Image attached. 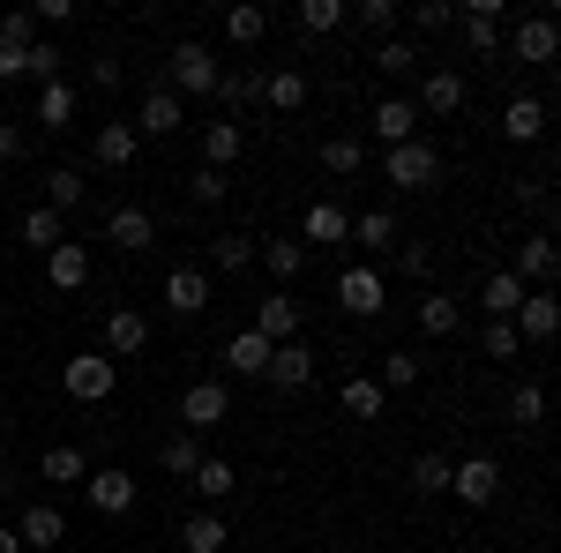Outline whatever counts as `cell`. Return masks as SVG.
<instances>
[{
	"label": "cell",
	"mask_w": 561,
	"mask_h": 553,
	"mask_svg": "<svg viewBox=\"0 0 561 553\" xmlns=\"http://www.w3.org/2000/svg\"><path fill=\"white\" fill-rule=\"evenodd\" d=\"M352 240V217L337 210V203H307V217H300V247L314 255V247H345Z\"/></svg>",
	"instance_id": "obj_15"
},
{
	"label": "cell",
	"mask_w": 561,
	"mask_h": 553,
	"mask_svg": "<svg viewBox=\"0 0 561 553\" xmlns=\"http://www.w3.org/2000/svg\"><path fill=\"white\" fill-rule=\"evenodd\" d=\"M420 375H427L420 352H382V367H375V382H382V389H412Z\"/></svg>",
	"instance_id": "obj_42"
},
{
	"label": "cell",
	"mask_w": 561,
	"mask_h": 553,
	"mask_svg": "<svg viewBox=\"0 0 561 553\" xmlns=\"http://www.w3.org/2000/svg\"><path fill=\"white\" fill-rule=\"evenodd\" d=\"M225 539H232L225 509H195L187 523H180V546H187V553H225Z\"/></svg>",
	"instance_id": "obj_28"
},
{
	"label": "cell",
	"mask_w": 561,
	"mask_h": 553,
	"mask_svg": "<svg viewBox=\"0 0 561 553\" xmlns=\"http://www.w3.org/2000/svg\"><path fill=\"white\" fill-rule=\"evenodd\" d=\"M217 97H225V105L240 113V105H255V97H262V76H255V68H225V83H217Z\"/></svg>",
	"instance_id": "obj_46"
},
{
	"label": "cell",
	"mask_w": 561,
	"mask_h": 553,
	"mask_svg": "<svg viewBox=\"0 0 561 553\" xmlns=\"http://www.w3.org/2000/svg\"><path fill=\"white\" fill-rule=\"evenodd\" d=\"M31 23H76V0H38V15Z\"/></svg>",
	"instance_id": "obj_55"
},
{
	"label": "cell",
	"mask_w": 561,
	"mask_h": 553,
	"mask_svg": "<svg viewBox=\"0 0 561 553\" xmlns=\"http://www.w3.org/2000/svg\"><path fill=\"white\" fill-rule=\"evenodd\" d=\"M38 479H45V486H83L90 457L76 449V441H60V449H45V457H38Z\"/></svg>",
	"instance_id": "obj_31"
},
{
	"label": "cell",
	"mask_w": 561,
	"mask_h": 553,
	"mask_svg": "<svg viewBox=\"0 0 561 553\" xmlns=\"http://www.w3.org/2000/svg\"><path fill=\"white\" fill-rule=\"evenodd\" d=\"M382 180L404 187V195H420V187L442 180V150L434 142H397V150H382Z\"/></svg>",
	"instance_id": "obj_3"
},
{
	"label": "cell",
	"mask_w": 561,
	"mask_h": 553,
	"mask_svg": "<svg viewBox=\"0 0 561 553\" xmlns=\"http://www.w3.org/2000/svg\"><path fill=\"white\" fill-rule=\"evenodd\" d=\"M270 352L277 344L255 337V330H240V337H225V375H240V382H262V367H270Z\"/></svg>",
	"instance_id": "obj_23"
},
{
	"label": "cell",
	"mask_w": 561,
	"mask_h": 553,
	"mask_svg": "<svg viewBox=\"0 0 561 553\" xmlns=\"http://www.w3.org/2000/svg\"><path fill=\"white\" fill-rule=\"evenodd\" d=\"M412 105H420V120H457V113L472 105V83H465L457 68H427V76H420V97H412Z\"/></svg>",
	"instance_id": "obj_6"
},
{
	"label": "cell",
	"mask_w": 561,
	"mask_h": 553,
	"mask_svg": "<svg viewBox=\"0 0 561 553\" xmlns=\"http://www.w3.org/2000/svg\"><path fill=\"white\" fill-rule=\"evenodd\" d=\"M510 419H517V426H539V419H547V389H539V382H517V389H510Z\"/></svg>",
	"instance_id": "obj_47"
},
{
	"label": "cell",
	"mask_w": 561,
	"mask_h": 553,
	"mask_svg": "<svg viewBox=\"0 0 561 553\" xmlns=\"http://www.w3.org/2000/svg\"><path fill=\"white\" fill-rule=\"evenodd\" d=\"M510 330H517V344H554V330H561L554 292H524V307L510 314Z\"/></svg>",
	"instance_id": "obj_13"
},
{
	"label": "cell",
	"mask_w": 561,
	"mask_h": 553,
	"mask_svg": "<svg viewBox=\"0 0 561 553\" xmlns=\"http://www.w3.org/2000/svg\"><path fill=\"white\" fill-rule=\"evenodd\" d=\"M420 330H427V337H457V299L427 292V299H420Z\"/></svg>",
	"instance_id": "obj_41"
},
{
	"label": "cell",
	"mask_w": 561,
	"mask_h": 553,
	"mask_svg": "<svg viewBox=\"0 0 561 553\" xmlns=\"http://www.w3.org/2000/svg\"><path fill=\"white\" fill-rule=\"evenodd\" d=\"M83 502H90V516H128L135 502H142V486H135V471L105 464V471H90V479H83Z\"/></svg>",
	"instance_id": "obj_8"
},
{
	"label": "cell",
	"mask_w": 561,
	"mask_h": 553,
	"mask_svg": "<svg viewBox=\"0 0 561 553\" xmlns=\"http://www.w3.org/2000/svg\"><path fill=\"white\" fill-rule=\"evenodd\" d=\"M23 53H31V45H23ZM23 53H8V45H0V83H23Z\"/></svg>",
	"instance_id": "obj_57"
},
{
	"label": "cell",
	"mask_w": 561,
	"mask_h": 553,
	"mask_svg": "<svg viewBox=\"0 0 561 553\" xmlns=\"http://www.w3.org/2000/svg\"><path fill=\"white\" fill-rule=\"evenodd\" d=\"M382 299H389V285H382V269H337V307H345L352 322H375L382 314Z\"/></svg>",
	"instance_id": "obj_9"
},
{
	"label": "cell",
	"mask_w": 561,
	"mask_h": 553,
	"mask_svg": "<svg viewBox=\"0 0 561 553\" xmlns=\"http://www.w3.org/2000/svg\"><path fill=\"white\" fill-rule=\"evenodd\" d=\"M412 31H427V38L457 31V8H449V0H420V8H412Z\"/></svg>",
	"instance_id": "obj_48"
},
{
	"label": "cell",
	"mask_w": 561,
	"mask_h": 553,
	"mask_svg": "<svg viewBox=\"0 0 561 553\" xmlns=\"http://www.w3.org/2000/svg\"><path fill=\"white\" fill-rule=\"evenodd\" d=\"M547 135V97H510L502 105V142H539Z\"/></svg>",
	"instance_id": "obj_26"
},
{
	"label": "cell",
	"mask_w": 561,
	"mask_h": 553,
	"mask_svg": "<svg viewBox=\"0 0 561 553\" xmlns=\"http://www.w3.org/2000/svg\"><path fill=\"white\" fill-rule=\"evenodd\" d=\"M510 60H531V68H547V60H554L561 53V31H554V15H524L517 31H510Z\"/></svg>",
	"instance_id": "obj_11"
},
{
	"label": "cell",
	"mask_w": 561,
	"mask_h": 553,
	"mask_svg": "<svg viewBox=\"0 0 561 553\" xmlns=\"http://www.w3.org/2000/svg\"><path fill=\"white\" fill-rule=\"evenodd\" d=\"M23 240H31L38 255H53V247L68 240V217H60V210H45V203H31V210H23Z\"/></svg>",
	"instance_id": "obj_36"
},
{
	"label": "cell",
	"mask_w": 561,
	"mask_h": 553,
	"mask_svg": "<svg viewBox=\"0 0 561 553\" xmlns=\"http://www.w3.org/2000/svg\"><path fill=\"white\" fill-rule=\"evenodd\" d=\"M375 68H382L389 83H397V76H420V45L412 38H382L375 45Z\"/></svg>",
	"instance_id": "obj_40"
},
{
	"label": "cell",
	"mask_w": 561,
	"mask_h": 553,
	"mask_svg": "<svg viewBox=\"0 0 561 553\" xmlns=\"http://www.w3.org/2000/svg\"><path fill=\"white\" fill-rule=\"evenodd\" d=\"M217 83H225V60H217L203 38H180L173 53H165V90H173V97H217Z\"/></svg>",
	"instance_id": "obj_1"
},
{
	"label": "cell",
	"mask_w": 561,
	"mask_h": 553,
	"mask_svg": "<svg viewBox=\"0 0 561 553\" xmlns=\"http://www.w3.org/2000/svg\"><path fill=\"white\" fill-rule=\"evenodd\" d=\"M23 76H31V83H60V45H31V53H23Z\"/></svg>",
	"instance_id": "obj_49"
},
{
	"label": "cell",
	"mask_w": 561,
	"mask_h": 553,
	"mask_svg": "<svg viewBox=\"0 0 561 553\" xmlns=\"http://www.w3.org/2000/svg\"><path fill=\"white\" fill-rule=\"evenodd\" d=\"M225 419H232V389L225 382H187L180 389V434L203 441V434H217Z\"/></svg>",
	"instance_id": "obj_4"
},
{
	"label": "cell",
	"mask_w": 561,
	"mask_h": 553,
	"mask_svg": "<svg viewBox=\"0 0 561 553\" xmlns=\"http://www.w3.org/2000/svg\"><path fill=\"white\" fill-rule=\"evenodd\" d=\"M345 23H352L345 0H300V31L307 38H330V31H345Z\"/></svg>",
	"instance_id": "obj_39"
},
{
	"label": "cell",
	"mask_w": 561,
	"mask_h": 553,
	"mask_svg": "<svg viewBox=\"0 0 561 553\" xmlns=\"http://www.w3.org/2000/svg\"><path fill=\"white\" fill-rule=\"evenodd\" d=\"M367 128L382 135V150H397V142H420V105H412V97H382V105L367 113Z\"/></svg>",
	"instance_id": "obj_16"
},
{
	"label": "cell",
	"mask_w": 561,
	"mask_h": 553,
	"mask_svg": "<svg viewBox=\"0 0 561 553\" xmlns=\"http://www.w3.org/2000/svg\"><path fill=\"white\" fill-rule=\"evenodd\" d=\"M262 382L277 389V396H300L307 382H314V344H277V352H270V367H262Z\"/></svg>",
	"instance_id": "obj_10"
},
{
	"label": "cell",
	"mask_w": 561,
	"mask_h": 553,
	"mask_svg": "<svg viewBox=\"0 0 561 553\" xmlns=\"http://www.w3.org/2000/svg\"><path fill=\"white\" fill-rule=\"evenodd\" d=\"M60 531H68V516L53 509V502H31V509L15 516V539H23V553H45V546H60Z\"/></svg>",
	"instance_id": "obj_20"
},
{
	"label": "cell",
	"mask_w": 561,
	"mask_h": 553,
	"mask_svg": "<svg viewBox=\"0 0 561 553\" xmlns=\"http://www.w3.org/2000/svg\"><path fill=\"white\" fill-rule=\"evenodd\" d=\"M322 172L359 180V172H367V142H359V135H322Z\"/></svg>",
	"instance_id": "obj_33"
},
{
	"label": "cell",
	"mask_w": 561,
	"mask_h": 553,
	"mask_svg": "<svg viewBox=\"0 0 561 553\" xmlns=\"http://www.w3.org/2000/svg\"><path fill=\"white\" fill-rule=\"evenodd\" d=\"M240 158H248V128L240 120H210L203 128V172H232Z\"/></svg>",
	"instance_id": "obj_18"
},
{
	"label": "cell",
	"mask_w": 561,
	"mask_h": 553,
	"mask_svg": "<svg viewBox=\"0 0 561 553\" xmlns=\"http://www.w3.org/2000/svg\"><path fill=\"white\" fill-rule=\"evenodd\" d=\"M352 240H359L367 255H389V247H397V217L389 210H359L352 217Z\"/></svg>",
	"instance_id": "obj_37"
},
{
	"label": "cell",
	"mask_w": 561,
	"mask_h": 553,
	"mask_svg": "<svg viewBox=\"0 0 561 553\" xmlns=\"http://www.w3.org/2000/svg\"><path fill=\"white\" fill-rule=\"evenodd\" d=\"M15 158H31V128L0 120V165H15Z\"/></svg>",
	"instance_id": "obj_54"
},
{
	"label": "cell",
	"mask_w": 561,
	"mask_h": 553,
	"mask_svg": "<svg viewBox=\"0 0 561 553\" xmlns=\"http://www.w3.org/2000/svg\"><path fill=\"white\" fill-rule=\"evenodd\" d=\"M248 330L270 337V344H293V337H300V299H293V292H270L255 307V322H248Z\"/></svg>",
	"instance_id": "obj_19"
},
{
	"label": "cell",
	"mask_w": 561,
	"mask_h": 553,
	"mask_svg": "<svg viewBox=\"0 0 561 553\" xmlns=\"http://www.w3.org/2000/svg\"><path fill=\"white\" fill-rule=\"evenodd\" d=\"M255 262L270 269V277H277V292H285V285H293V277L307 269V247L293 240V232H277V240H255Z\"/></svg>",
	"instance_id": "obj_24"
},
{
	"label": "cell",
	"mask_w": 561,
	"mask_h": 553,
	"mask_svg": "<svg viewBox=\"0 0 561 553\" xmlns=\"http://www.w3.org/2000/svg\"><path fill=\"white\" fill-rule=\"evenodd\" d=\"M158 464L173 471V479H195V464H203V441H195V434H173V441L158 449Z\"/></svg>",
	"instance_id": "obj_43"
},
{
	"label": "cell",
	"mask_w": 561,
	"mask_h": 553,
	"mask_svg": "<svg viewBox=\"0 0 561 553\" xmlns=\"http://www.w3.org/2000/svg\"><path fill=\"white\" fill-rule=\"evenodd\" d=\"M412 494H449V457H442V449L412 457Z\"/></svg>",
	"instance_id": "obj_44"
},
{
	"label": "cell",
	"mask_w": 561,
	"mask_h": 553,
	"mask_svg": "<svg viewBox=\"0 0 561 553\" xmlns=\"http://www.w3.org/2000/svg\"><path fill=\"white\" fill-rule=\"evenodd\" d=\"M479 307H486V322H510V314L524 307V285L510 277V269H494V277L479 285Z\"/></svg>",
	"instance_id": "obj_35"
},
{
	"label": "cell",
	"mask_w": 561,
	"mask_h": 553,
	"mask_svg": "<svg viewBox=\"0 0 561 553\" xmlns=\"http://www.w3.org/2000/svg\"><path fill=\"white\" fill-rule=\"evenodd\" d=\"M45 277H53V292H83L90 285V247L83 240H60V247L45 255Z\"/></svg>",
	"instance_id": "obj_21"
},
{
	"label": "cell",
	"mask_w": 561,
	"mask_h": 553,
	"mask_svg": "<svg viewBox=\"0 0 561 553\" xmlns=\"http://www.w3.org/2000/svg\"><path fill=\"white\" fill-rule=\"evenodd\" d=\"M307 97H314V83H307L300 68H270L262 76V105L270 113H307Z\"/></svg>",
	"instance_id": "obj_22"
},
{
	"label": "cell",
	"mask_w": 561,
	"mask_h": 553,
	"mask_svg": "<svg viewBox=\"0 0 561 553\" xmlns=\"http://www.w3.org/2000/svg\"><path fill=\"white\" fill-rule=\"evenodd\" d=\"M187 203H195V210L225 203V172H187Z\"/></svg>",
	"instance_id": "obj_51"
},
{
	"label": "cell",
	"mask_w": 561,
	"mask_h": 553,
	"mask_svg": "<svg viewBox=\"0 0 561 553\" xmlns=\"http://www.w3.org/2000/svg\"><path fill=\"white\" fill-rule=\"evenodd\" d=\"M60 389H68L76 404H105V396L121 389V359H105V352H76V359L60 367Z\"/></svg>",
	"instance_id": "obj_2"
},
{
	"label": "cell",
	"mask_w": 561,
	"mask_h": 553,
	"mask_svg": "<svg viewBox=\"0 0 561 553\" xmlns=\"http://www.w3.org/2000/svg\"><path fill=\"white\" fill-rule=\"evenodd\" d=\"M83 203H90V180H83V172H76V165H53V172H45V210L76 217V210H83Z\"/></svg>",
	"instance_id": "obj_29"
},
{
	"label": "cell",
	"mask_w": 561,
	"mask_h": 553,
	"mask_svg": "<svg viewBox=\"0 0 561 553\" xmlns=\"http://www.w3.org/2000/svg\"><path fill=\"white\" fill-rule=\"evenodd\" d=\"M397 269H404V277H427L434 255H427V247H404V255H397Z\"/></svg>",
	"instance_id": "obj_56"
},
{
	"label": "cell",
	"mask_w": 561,
	"mask_h": 553,
	"mask_svg": "<svg viewBox=\"0 0 561 553\" xmlns=\"http://www.w3.org/2000/svg\"><path fill=\"white\" fill-rule=\"evenodd\" d=\"M68 120H76V90H68V83H38V128L60 135Z\"/></svg>",
	"instance_id": "obj_38"
},
{
	"label": "cell",
	"mask_w": 561,
	"mask_h": 553,
	"mask_svg": "<svg viewBox=\"0 0 561 553\" xmlns=\"http://www.w3.org/2000/svg\"><path fill=\"white\" fill-rule=\"evenodd\" d=\"M135 150H142V142H135L128 120H98V142H90V165L98 172H128Z\"/></svg>",
	"instance_id": "obj_17"
},
{
	"label": "cell",
	"mask_w": 561,
	"mask_h": 553,
	"mask_svg": "<svg viewBox=\"0 0 561 553\" xmlns=\"http://www.w3.org/2000/svg\"><path fill=\"white\" fill-rule=\"evenodd\" d=\"M0 449H8V419H0Z\"/></svg>",
	"instance_id": "obj_59"
},
{
	"label": "cell",
	"mask_w": 561,
	"mask_h": 553,
	"mask_svg": "<svg viewBox=\"0 0 561 553\" xmlns=\"http://www.w3.org/2000/svg\"><path fill=\"white\" fill-rule=\"evenodd\" d=\"M382 404H389V389L375 382V375H352V382L337 389V412H345V419H382Z\"/></svg>",
	"instance_id": "obj_30"
},
{
	"label": "cell",
	"mask_w": 561,
	"mask_h": 553,
	"mask_svg": "<svg viewBox=\"0 0 561 553\" xmlns=\"http://www.w3.org/2000/svg\"><path fill=\"white\" fill-rule=\"evenodd\" d=\"M554 240H547V232H531V240H517V269H510V277H517V285H554Z\"/></svg>",
	"instance_id": "obj_27"
},
{
	"label": "cell",
	"mask_w": 561,
	"mask_h": 553,
	"mask_svg": "<svg viewBox=\"0 0 561 553\" xmlns=\"http://www.w3.org/2000/svg\"><path fill=\"white\" fill-rule=\"evenodd\" d=\"M449 494L465 509H494L502 502V464L494 457H449Z\"/></svg>",
	"instance_id": "obj_5"
},
{
	"label": "cell",
	"mask_w": 561,
	"mask_h": 553,
	"mask_svg": "<svg viewBox=\"0 0 561 553\" xmlns=\"http://www.w3.org/2000/svg\"><path fill=\"white\" fill-rule=\"evenodd\" d=\"M187 486H195V494H203V502H210V509H225V502H232V486H240V471L225 464V457H203V464H195V479H187Z\"/></svg>",
	"instance_id": "obj_34"
},
{
	"label": "cell",
	"mask_w": 561,
	"mask_h": 553,
	"mask_svg": "<svg viewBox=\"0 0 561 553\" xmlns=\"http://www.w3.org/2000/svg\"><path fill=\"white\" fill-rule=\"evenodd\" d=\"M262 31H270L262 8H225V38H232V45H262Z\"/></svg>",
	"instance_id": "obj_45"
},
{
	"label": "cell",
	"mask_w": 561,
	"mask_h": 553,
	"mask_svg": "<svg viewBox=\"0 0 561 553\" xmlns=\"http://www.w3.org/2000/svg\"><path fill=\"white\" fill-rule=\"evenodd\" d=\"M0 553H23V539H15V523H0Z\"/></svg>",
	"instance_id": "obj_58"
},
{
	"label": "cell",
	"mask_w": 561,
	"mask_h": 553,
	"mask_svg": "<svg viewBox=\"0 0 561 553\" xmlns=\"http://www.w3.org/2000/svg\"><path fill=\"white\" fill-rule=\"evenodd\" d=\"M142 344H150V322H142L135 307H113V314H105V359H135Z\"/></svg>",
	"instance_id": "obj_25"
},
{
	"label": "cell",
	"mask_w": 561,
	"mask_h": 553,
	"mask_svg": "<svg viewBox=\"0 0 561 553\" xmlns=\"http://www.w3.org/2000/svg\"><path fill=\"white\" fill-rule=\"evenodd\" d=\"M359 23H367L375 38H397V0H359Z\"/></svg>",
	"instance_id": "obj_52"
},
{
	"label": "cell",
	"mask_w": 561,
	"mask_h": 553,
	"mask_svg": "<svg viewBox=\"0 0 561 553\" xmlns=\"http://www.w3.org/2000/svg\"><path fill=\"white\" fill-rule=\"evenodd\" d=\"M465 45L472 53H502V23L494 15H465Z\"/></svg>",
	"instance_id": "obj_50"
},
{
	"label": "cell",
	"mask_w": 561,
	"mask_h": 553,
	"mask_svg": "<svg viewBox=\"0 0 561 553\" xmlns=\"http://www.w3.org/2000/svg\"><path fill=\"white\" fill-rule=\"evenodd\" d=\"M479 352H486V359H517V330H510V322H486Z\"/></svg>",
	"instance_id": "obj_53"
},
{
	"label": "cell",
	"mask_w": 561,
	"mask_h": 553,
	"mask_svg": "<svg viewBox=\"0 0 561 553\" xmlns=\"http://www.w3.org/2000/svg\"><path fill=\"white\" fill-rule=\"evenodd\" d=\"M105 240H113V247H121V255H142V247H150V240H158V217L142 210V203H121V210L105 217Z\"/></svg>",
	"instance_id": "obj_14"
},
{
	"label": "cell",
	"mask_w": 561,
	"mask_h": 553,
	"mask_svg": "<svg viewBox=\"0 0 561 553\" xmlns=\"http://www.w3.org/2000/svg\"><path fill=\"white\" fill-rule=\"evenodd\" d=\"M217 299V277L210 269H195V262H187V269H173V277H165V307H173L180 322H195V314H203V307H210Z\"/></svg>",
	"instance_id": "obj_12"
},
{
	"label": "cell",
	"mask_w": 561,
	"mask_h": 553,
	"mask_svg": "<svg viewBox=\"0 0 561 553\" xmlns=\"http://www.w3.org/2000/svg\"><path fill=\"white\" fill-rule=\"evenodd\" d=\"M128 128H135V142H142V135H150V142H165V135L187 128V105H180V97H173L165 83H150V90H142V105H135V120H128Z\"/></svg>",
	"instance_id": "obj_7"
},
{
	"label": "cell",
	"mask_w": 561,
	"mask_h": 553,
	"mask_svg": "<svg viewBox=\"0 0 561 553\" xmlns=\"http://www.w3.org/2000/svg\"><path fill=\"white\" fill-rule=\"evenodd\" d=\"M210 269H217V277L255 269V232H217V240H210Z\"/></svg>",
	"instance_id": "obj_32"
}]
</instances>
